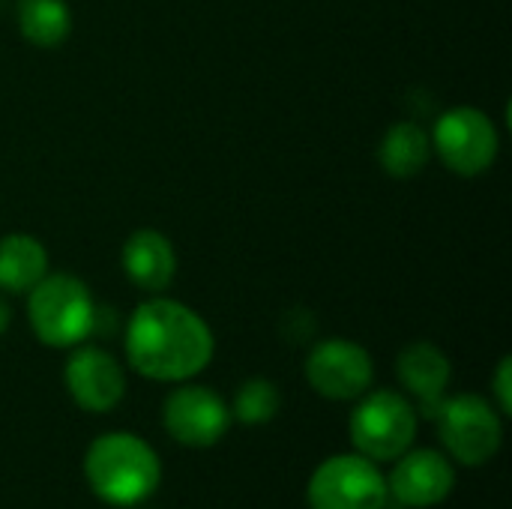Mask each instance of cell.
Returning <instances> with one entry per match:
<instances>
[{"instance_id": "cell-13", "label": "cell", "mask_w": 512, "mask_h": 509, "mask_svg": "<svg viewBox=\"0 0 512 509\" xmlns=\"http://www.w3.org/2000/svg\"><path fill=\"white\" fill-rule=\"evenodd\" d=\"M396 372L402 387L426 408V414L435 417L453 378V366L447 354L432 342H411L408 348H402L396 360Z\"/></svg>"}, {"instance_id": "cell-1", "label": "cell", "mask_w": 512, "mask_h": 509, "mask_svg": "<svg viewBox=\"0 0 512 509\" xmlns=\"http://www.w3.org/2000/svg\"><path fill=\"white\" fill-rule=\"evenodd\" d=\"M216 351L210 324L186 303L153 297L141 303L126 327L129 366L159 384H183L201 375Z\"/></svg>"}, {"instance_id": "cell-7", "label": "cell", "mask_w": 512, "mask_h": 509, "mask_svg": "<svg viewBox=\"0 0 512 509\" xmlns=\"http://www.w3.org/2000/svg\"><path fill=\"white\" fill-rule=\"evenodd\" d=\"M432 150L441 162L459 177H480L486 174L501 150V138L489 114L471 105L450 108L438 117L432 129Z\"/></svg>"}, {"instance_id": "cell-2", "label": "cell", "mask_w": 512, "mask_h": 509, "mask_svg": "<svg viewBox=\"0 0 512 509\" xmlns=\"http://www.w3.org/2000/svg\"><path fill=\"white\" fill-rule=\"evenodd\" d=\"M84 480L102 504L138 507L156 495L162 483V459L132 432H105L84 453Z\"/></svg>"}, {"instance_id": "cell-12", "label": "cell", "mask_w": 512, "mask_h": 509, "mask_svg": "<svg viewBox=\"0 0 512 509\" xmlns=\"http://www.w3.org/2000/svg\"><path fill=\"white\" fill-rule=\"evenodd\" d=\"M123 273L150 294L165 291L177 276V252L171 240L156 228H141L126 237L120 252Z\"/></svg>"}, {"instance_id": "cell-5", "label": "cell", "mask_w": 512, "mask_h": 509, "mask_svg": "<svg viewBox=\"0 0 512 509\" xmlns=\"http://www.w3.org/2000/svg\"><path fill=\"white\" fill-rule=\"evenodd\" d=\"M435 420L447 456L465 468L492 462L504 444V414L477 393L444 399L435 411Z\"/></svg>"}, {"instance_id": "cell-15", "label": "cell", "mask_w": 512, "mask_h": 509, "mask_svg": "<svg viewBox=\"0 0 512 509\" xmlns=\"http://www.w3.org/2000/svg\"><path fill=\"white\" fill-rule=\"evenodd\" d=\"M48 276V252L30 234L0 237V288L9 294H27Z\"/></svg>"}, {"instance_id": "cell-11", "label": "cell", "mask_w": 512, "mask_h": 509, "mask_svg": "<svg viewBox=\"0 0 512 509\" xmlns=\"http://www.w3.org/2000/svg\"><path fill=\"white\" fill-rule=\"evenodd\" d=\"M66 390L72 402L87 414H108L126 396L123 366L96 345H75L63 369Z\"/></svg>"}, {"instance_id": "cell-4", "label": "cell", "mask_w": 512, "mask_h": 509, "mask_svg": "<svg viewBox=\"0 0 512 509\" xmlns=\"http://www.w3.org/2000/svg\"><path fill=\"white\" fill-rule=\"evenodd\" d=\"M417 408L411 399L393 390L363 393L357 408L351 411L348 435L360 456L369 462H396L417 441Z\"/></svg>"}, {"instance_id": "cell-14", "label": "cell", "mask_w": 512, "mask_h": 509, "mask_svg": "<svg viewBox=\"0 0 512 509\" xmlns=\"http://www.w3.org/2000/svg\"><path fill=\"white\" fill-rule=\"evenodd\" d=\"M378 159H381V168L396 177V180H411L417 177L429 159H432V138L423 126L411 123V120H402V123H393L384 138H381V147H378Z\"/></svg>"}, {"instance_id": "cell-19", "label": "cell", "mask_w": 512, "mask_h": 509, "mask_svg": "<svg viewBox=\"0 0 512 509\" xmlns=\"http://www.w3.org/2000/svg\"><path fill=\"white\" fill-rule=\"evenodd\" d=\"M9 324H12V312H9V306H6V303L0 300V336H3L6 330H9Z\"/></svg>"}, {"instance_id": "cell-17", "label": "cell", "mask_w": 512, "mask_h": 509, "mask_svg": "<svg viewBox=\"0 0 512 509\" xmlns=\"http://www.w3.org/2000/svg\"><path fill=\"white\" fill-rule=\"evenodd\" d=\"M279 390L273 381L267 378H249L240 384L234 405H231V420L243 423V426H264L279 414Z\"/></svg>"}, {"instance_id": "cell-3", "label": "cell", "mask_w": 512, "mask_h": 509, "mask_svg": "<svg viewBox=\"0 0 512 509\" xmlns=\"http://www.w3.org/2000/svg\"><path fill=\"white\" fill-rule=\"evenodd\" d=\"M27 321L36 339L48 348H75L96 330V306L90 288L69 276L54 273L27 291Z\"/></svg>"}, {"instance_id": "cell-10", "label": "cell", "mask_w": 512, "mask_h": 509, "mask_svg": "<svg viewBox=\"0 0 512 509\" xmlns=\"http://www.w3.org/2000/svg\"><path fill=\"white\" fill-rule=\"evenodd\" d=\"M387 489L390 498L399 501L402 507H438L456 489V468L450 456H444L441 450L411 447L396 459L393 474L387 477Z\"/></svg>"}, {"instance_id": "cell-6", "label": "cell", "mask_w": 512, "mask_h": 509, "mask_svg": "<svg viewBox=\"0 0 512 509\" xmlns=\"http://www.w3.org/2000/svg\"><path fill=\"white\" fill-rule=\"evenodd\" d=\"M390 501L387 477L360 453L321 462L306 486L309 509H384Z\"/></svg>"}, {"instance_id": "cell-8", "label": "cell", "mask_w": 512, "mask_h": 509, "mask_svg": "<svg viewBox=\"0 0 512 509\" xmlns=\"http://www.w3.org/2000/svg\"><path fill=\"white\" fill-rule=\"evenodd\" d=\"M162 423L177 444L189 450H207L228 435L231 408L216 390L183 381V387L168 393L162 405Z\"/></svg>"}, {"instance_id": "cell-16", "label": "cell", "mask_w": 512, "mask_h": 509, "mask_svg": "<svg viewBox=\"0 0 512 509\" xmlns=\"http://www.w3.org/2000/svg\"><path fill=\"white\" fill-rule=\"evenodd\" d=\"M18 30L36 48H57L72 33V9L66 0H18Z\"/></svg>"}, {"instance_id": "cell-18", "label": "cell", "mask_w": 512, "mask_h": 509, "mask_svg": "<svg viewBox=\"0 0 512 509\" xmlns=\"http://www.w3.org/2000/svg\"><path fill=\"white\" fill-rule=\"evenodd\" d=\"M492 396H495V408L504 414V417H510L512 414V360L510 357H504L501 363H498V369H495V378H492Z\"/></svg>"}, {"instance_id": "cell-9", "label": "cell", "mask_w": 512, "mask_h": 509, "mask_svg": "<svg viewBox=\"0 0 512 509\" xmlns=\"http://www.w3.org/2000/svg\"><path fill=\"white\" fill-rule=\"evenodd\" d=\"M375 378L372 354L351 339H324L306 357L309 387L330 402H357Z\"/></svg>"}]
</instances>
